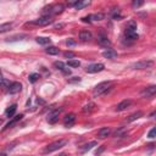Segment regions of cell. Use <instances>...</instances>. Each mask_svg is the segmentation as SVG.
<instances>
[{"label":"cell","instance_id":"cell-18","mask_svg":"<svg viewBox=\"0 0 156 156\" xmlns=\"http://www.w3.org/2000/svg\"><path fill=\"white\" fill-rule=\"evenodd\" d=\"M12 27H13V23H12V22H6V23H2V24H0V33L9 32V30H10Z\"/></svg>","mask_w":156,"mask_h":156},{"label":"cell","instance_id":"cell-16","mask_svg":"<svg viewBox=\"0 0 156 156\" xmlns=\"http://www.w3.org/2000/svg\"><path fill=\"white\" fill-rule=\"evenodd\" d=\"M16 110H17V105H16V104H13V105H11L10 107H7V108H6L5 115H6L9 118H11V117H13V115H15Z\"/></svg>","mask_w":156,"mask_h":156},{"label":"cell","instance_id":"cell-26","mask_svg":"<svg viewBox=\"0 0 156 156\" xmlns=\"http://www.w3.org/2000/svg\"><path fill=\"white\" fill-rule=\"evenodd\" d=\"M99 44H100V45H104V46H107V45H110L111 43H110V40H108L106 37H100V38H99Z\"/></svg>","mask_w":156,"mask_h":156},{"label":"cell","instance_id":"cell-30","mask_svg":"<svg viewBox=\"0 0 156 156\" xmlns=\"http://www.w3.org/2000/svg\"><path fill=\"white\" fill-rule=\"evenodd\" d=\"M126 134H127V130H126L124 128H121L119 130H117V132L115 133V135H116V136H124Z\"/></svg>","mask_w":156,"mask_h":156},{"label":"cell","instance_id":"cell-7","mask_svg":"<svg viewBox=\"0 0 156 156\" xmlns=\"http://www.w3.org/2000/svg\"><path fill=\"white\" fill-rule=\"evenodd\" d=\"M104 68H105V66L102 63H93V65L87 66L85 72L87 73H98V72H101Z\"/></svg>","mask_w":156,"mask_h":156},{"label":"cell","instance_id":"cell-11","mask_svg":"<svg viewBox=\"0 0 156 156\" xmlns=\"http://www.w3.org/2000/svg\"><path fill=\"white\" fill-rule=\"evenodd\" d=\"M130 105H132V100H129V99H126V100L121 101V102H119V104L116 106V111H123V110L128 108Z\"/></svg>","mask_w":156,"mask_h":156},{"label":"cell","instance_id":"cell-32","mask_svg":"<svg viewBox=\"0 0 156 156\" xmlns=\"http://www.w3.org/2000/svg\"><path fill=\"white\" fill-rule=\"evenodd\" d=\"M63 56H65L66 58H73V57L76 56V54H74L73 51H66V52H63Z\"/></svg>","mask_w":156,"mask_h":156},{"label":"cell","instance_id":"cell-17","mask_svg":"<svg viewBox=\"0 0 156 156\" xmlns=\"http://www.w3.org/2000/svg\"><path fill=\"white\" fill-rule=\"evenodd\" d=\"M22 117H23V115H18V116H15V117H13V118H12V119H11V121H10V122H9L7 124H6V127H5L4 129L11 128V127H12L13 124H16V123H17L18 121H21V119H22Z\"/></svg>","mask_w":156,"mask_h":156},{"label":"cell","instance_id":"cell-19","mask_svg":"<svg viewBox=\"0 0 156 156\" xmlns=\"http://www.w3.org/2000/svg\"><path fill=\"white\" fill-rule=\"evenodd\" d=\"M143 116V112L141 111H136V112H134V113H132L128 118H127V122L129 123V122H133V121H135V119H138V118H140Z\"/></svg>","mask_w":156,"mask_h":156},{"label":"cell","instance_id":"cell-20","mask_svg":"<svg viewBox=\"0 0 156 156\" xmlns=\"http://www.w3.org/2000/svg\"><path fill=\"white\" fill-rule=\"evenodd\" d=\"M35 41L40 45H46V44H50V38H48V37H37Z\"/></svg>","mask_w":156,"mask_h":156},{"label":"cell","instance_id":"cell-9","mask_svg":"<svg viewBox=\"0 0 156 156\" xmlns=\"http://www.w3.org/2000/svg\"><path fill=\"white\" fill-rule=\"evenodd\" d=\"M74 122H76V116H74V113H68V115H66L65 118H63V124H65V127H67V128H71V127L74 124Z\"/></svg>","mask_w":156,"mask_h":156},{"label":"cell","instance_id":"cell-35","mask_svg":"<svg viewBox=\"0 0 156 156\" xmlns=\"http://www.w3.org/2000/svg\"><path fill=\"white\" fill-rule=\"evenodd\" d=\"M66 2H67L68 6H76V4L78 2V0H66Z\"/></svg>","mask_w":156,"mask_h":156},{"label":"cell","instance_id":"cell-33","mask_svg":"<svg viewBox=\"0 0 156 156\" xmlns=\"http://www.w3.org/2000/svg\"><path fill=\"white\" fill-rule=\"evenodd\" d=\"M156 136V129L155 128H152L150 132H149V134H147V138H150V139H154Z\"/></svg>","mask_w":156,"mask_h":156},{"label":"cell","instance_id":"cell-22","mask_svg":"<svg viewBox=\"0 0 156 156\" xmlns=\"http://www.w3.org/2000/svg\"><path fill=\"white\" fill-rule=\"evenodd\" d=\"M88 18H89V21H101L102 18H104V15L102 13H93V15H89L88 16Z\"/></svg>","mask_w":156,"mask_h":156},{"label":"cell","instance_id":"cell-3","mask_svg":"<svg viewBox=\"0 0 156 156\" xmlns=\"http://www.w3.org/2000/svg\"><path fill=\"white\" fill-rule=\"evenodd\" d=\"M112 82L111 80H107V82H101V83H99L95 88H94V90H93V94L96 96V95H101L102 93H105V91H107L111 87H112Z\"/></svg>","mask_w":156,"mask_h":156},{"label":"cell","instance_id":"cell-36","mask_svg":"<svg viewBox=\"0 0 156 156\" xmlns=\"http://www.w3.org/2000/svg\"><path fill=\"white\" fill-rule=\"evenodd\" d=\"M2 79V73H1V71H0V80Z\"/></svg>","mask_w":156,"mask_h":156},{"label":"cell","instance_id":"cell-4","mask_svg":"<svg viewBox=\"0 0 156 156\" xmlns=\"http://www.w3.org/2000/svg\"><path fill=\"white\" fill-rule=\"evenodd\" d=\"M51 22H52L51 16H43V17L38 18V20H34V21H32V22L26 23V26H41V27H44V26L50 24Z\"/></svg>","mask_w":156,"mask_h":156},{"label":"cell","instance_id":"cell-24","mask_svg":"<svg viewBox=\"0 0 156 156\" xmlns=\"http://www.w3.org/2000/svg\"><path fill=\"white\" fill-rule=\"evenodd\" d=\"M96 141H90V143H88V144H85V145H83V147H82V152H85V151H88V150H90L93 146H96Z\"/></svg>","mask_w":156,"mask_h":156},{"label":"cell","instance_id":"cell-29","mask_svg":"<svg viewBox=\"0 0 156 156\" xmlns=\"http://www.w3.org/2000/svg\"><path fill=\"white\" fill-rule=\"evenodd\" d=\"M54 66H55L57 69H60V71H63V69H65V63L61 62V61H56V62H54Z\"/></svg>","mask_w":156,"mask_h":156},{"label":"cell","instance_id":"cell-6","mask_svg":"<svg viewBox=\"0 0 156 156\" xmlns=\"http://www.w3.org/2000/svg\"><path fill=\"white\" fill-rule=\"evenodd\" d=\"M61 111H62V108H57V110H52L51 112H49V115H48V117H46V121H48L49 123H51V124H54V123H56V122L58 121V116H60V113H61Z\"/></svg>","mask_w":156,"mask_h":156},{"label":"cell","instance_id":"cell-31","mask_svg":"<svg viewBox=\"0 0 156 156\" xmlns=\"http://www.w3.org/2000/svg\"><path fill=\"white\" fill-rule=\"evenodd\" d=\"M38 78H39V74H37V73H33V74H30V76L28 77L29 82H32V83L37 82V80H38Z\"/></svg>","mask_w":156,"mask_h":156},{"label":"cell","instance_id":"cell-12","mask_svg":"<svg viewBox=\"0 0 156 156\" xmlns=\"http://www.w3.org/2000/svg\"><path fill=\"white\" fill-rule=\"evenodd\" d=\"M111 134V129L108 127H104V128H100L98 130V138L99 139H105L106 136H108Z\"/></svg>","mask_w":156,"mask_h":156},{"label":"cell","instance_id":"cell-1","mask_svg":"<svg viewBox=\"0 0 156 156\" xmlns=\"http://www.w3.org/2000/svg\"><path fill=\"white\" fill-rule=\"evenodd\" d=\"M67 144V140L66 139H60V140H56L49 145H46L43 150V154H50V152H54V151H57L60 150L61 147H63L65 145Z\"/></svg>","mask_w":156,"mask_h":156},{"label":"cell","instance_id":"cell-15","mask_svg":"<svg viewBox=\"0 0 156 156\" xmlns=\"http://www.w3.org/2000/svg\"><path fill=\"white\" fill-rule=\"evenodd\" d=\"M91 4V0H78V2L76 4V9L77 10H82V9H84V7H87L88 5H90Z\"/></svg>","mask_w":156,"mask_h":156},{"label":"cell","instance_id":"cell-34","mask_svg":"<svg viewBox=\"0 0 156 156\" xmlns=\"http://www.w3.org/2000/svg\"><path fill=\"white\" fill-rule=\"evenodd\" d=\"M77 43H76V40H73V39H67L66 40V45L67 46H73V45H76Z\"/></svg>","mask_w":156,"mask_h":156},{"label":"cell","instance_id":"cell-27","mask_svg":"<svg viewBox=\"0 0 156 156\" xmlns=\"http://www.w3.org/2000/svg\"><path fill=\"white\" fill-rule=\"evenodd\" d=\"M144 1H145V0H133V2H132V7H133V9H138V7H140V6L144 4Z\"/></svg>","mask_w":156,"mask_h":156},{"label":"cell","instance_id":"cell-37","mask_svg":"<svg viewBox=\"0 0 156 156\" xmlns=\"http://www.w3.org/2000/svg\"><path fill=\"white\" fill-rule=\"evenodd\" d=\"M1 123H2V119H1V118H0V124H1Z\"/></svg>","mask_w":156,"mask_h":156},{"label":"cell","instance_id":"cell-14","mask_svg":"<svg viewBox=\"0 0 156 156\" xmlns=\"http://www.w3.org/2000/svg\"><path fill=\"white\" fill-rule=\"evenodd\" d=\"M102 56L105 57V58H115L116 56H117V52L113 50V49H106L104 52H102Z\"/></svg>","mask_w":156,"mask_h":156},{"label":"cell","instance_id":"cell-28","mask_svg":"<svg viewBox=\"0 0 156 156\" xmlns=\"http://www.w3.org/2000/svg\"><path fill=\"white\" fill-rule=\"evenodd\" d=\"M67 65H68L69 67H79V66H80V62L77 61V60H68Z\"/></svg>","mask_w":156,"mask_h":156},{"label":"cell","instance_id":"cell-13","mask_svg":"<svg viewBox=\"0 0 156 156\" xmlns=\"http://www.w3.org/2000/svg\"><path fill=\"white\" fill-rule=\"evenodd\" d=\"M91 33L89 32V30H80V33H79V39L82 40V41H88V40H90L91 39Z\"/></svg>","mask_w":156,"mask_h":156},{"label":"cell","instance_id":"cell-2","mask_svg":"<svg viewBox=\"0 0 156 156\" xmlns=\"http://www.w3.org/2000/svg\"><path fill=\"white\" fill-rule=\"evenodd\" d=\"M65 10V6L62 4H56V5H50L43 10L44 16H51V15H58L62 13Z\"/></svg>","mask_w":156,"mask_h":156},{"label":"cell","instance_id":"cell-5","mask_svg":"<svg viewBox=\"0 0 156 156\" xmlns=\"http://www.w3.org/2000/svg\"><path fill=\"white\" fill-rule=\"evenodd\" d=\"M154 65V62L151 60H143V61H138L132 65V68L133 69H145V68H149Z\"/></svg>","mask_w":156,"mask_h":156},{"label":"cell","instance_id":"cell-25","mask_svg":"<svg viewBox=\"0 0 156 156\" xmlns=\"http://www.w3.org/2000/svg\"><path fill=\"white\" fill-rule=\"evenodd\" d=\"M94 110H95V105L93 102H90V104H88V105H85L83 107V112H91Z\"/></svg>","mask_w":156,"mask_h":156},{"label":"cell","instance_id":"cell-8","mask_svg":"<svg viewBox=\"0 0 156 156\" xmlns=\"http://www.w3.org/2000/svg\"><path fill=\"white\" fill-rule=\"evenodd\" d=\"M156 94V85H150V87H146L141 90L140 95L143 98H152L154 95Z\"/></svg>","mask_w":156,"mask_h":156},{"label":"cell","instance_id":"cell-21","mask_svg":"<svg viewBox=\"0 0 156 156\" xmlns=\"http://www.w3.org/2000/svg\"><path fill=\"white\" fill-rule=\"evenodd\" d=\"M45 52L49 54V55H57L60 52V50L56 48V46H48L45 49Z\"/></svg>","mask_w":156,"mask_h":156},{"label":"cell","instance_id":"cell-10","mask_svg":"<svg viewBox=\"0 0 156 156\" xmlns=\"http://www.w3.org/2000/svg\"><path fill=\"white\" fill-rule=\"evenodd\" d=\"M21 89H22V84L18 83V82H13L7 87V90H9L10 94H17V93L21 91Z\"/></svg>","mask_w":156,"mask_h":156},{"label":"cell","instance_id":"cell-23","mask_svg":"<svg viewBox=\"0 0 156 156\" xmlns=\"http://www.w3.org/2000/svg\"><path fill=\"white\" fill-rule=\"evenodd\" d=\"M27 35L26 34H17V35H13V37H10L6 39V41H13V40H22V39H26Z\"/></svg>","mask_w":156,"mask_h":156}]
</instances>
